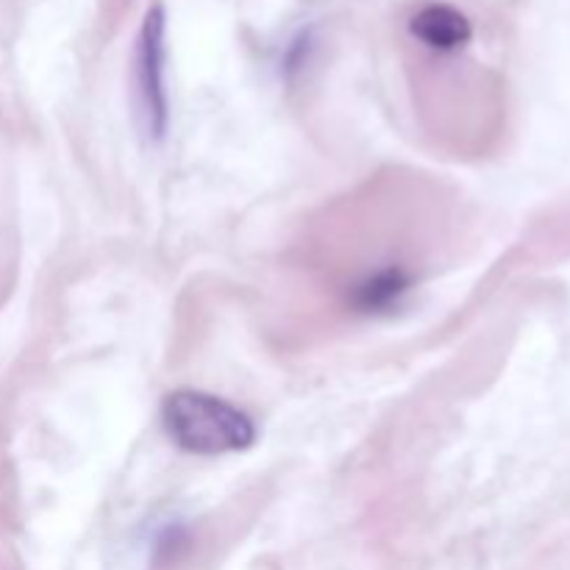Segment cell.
<instances>
[{
  "mask_svg": "<svg viewBox=\"0 0 570 570\" xmlns=\"http://www.w3.org/2000/svg\"><path fill=\"white\" fill-rule=\"evenodd\" d=\"M161 423L167 438L187 454H237L256 443V423L248 412L204 390H176L167 395Z\"/></svg>",
  "mask_w": 570,
  "mask_h": 570,
  "instance_id": "obj_1",
  "label": "cell"
},
{
  "mask_svg": "<svg viewBox=\"0 0 570 570\" xmlns=\"http://www.w3.org/2000/svg\"><path fill=\"white\" fill-rule=\"evenodd\" d=\"M167 20L159 3L145 11L134 56V83H137V111L150 139H161L170 120L167 109Z\"/></svg>",
  "mask_w": 570,
  "mask_h": 570,
  "instance_id": "obj_2",
  "label": "cell"
},
{
  "mask_svg": "<svg viewBox=\"0 0 570 570\" xmlns=\"http://www.w3.org/2000/svg\"><path fill=\"white\" fill-rule=\"evenodd\" d=\"M410 31L417 42L438 53H454L465 48L473 37V26L456 6L451 3H426L412 14Z\"/></svg>",
  "mask_w": 570,
  "mask_h": 570,
  "instance_id": "obj_3",
  "label": "cell"
},
{
  "mask_svg": "<svg viewBox=\"0 0 570 570\" xmlns=\"http://www.w3.org/2000/svg\"><path fill=\"white\" fill-rule=\"evenodd\" d=\"M412 287V276L406 267L401 265H387L382 271L371 273V276L362 278L354 287V306L367 315H376V312H390L393 306L401 304L406 293Z\"/></svg>",
  "mask_w": 570,
  "mask_h": 570,
  "instance_id": "obj_4",
  "label": "cell"
}]
</instances>
